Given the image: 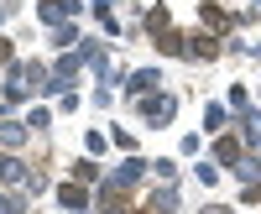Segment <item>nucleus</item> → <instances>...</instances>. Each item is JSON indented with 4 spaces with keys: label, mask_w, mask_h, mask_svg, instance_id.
<instances>
[{
    "label": "nucleus",
    "mask_w": 261,
    "mask_h": 214,
    "mask_svg": "<svg viewBox=\"0 0 261 214\" xmlns=\"http://www.w3.org/2000/svg\"><path fill=\"white\" fill-rule=\"evenodd\" d=\"M146 120H172V99H146Z\"/></svg>",
    "instance_id": "1"
},
{
    "label": "nucleus",
    "mask_w": 261,
    "mask_h": 214,
    "mask_svg": "<svg viewBox=\"0 0 261 214\" xmlns=\"http://www.w3.org/2000/svg\"><path fill=\"white\" fill-rule=\"evenodd\" d=\"M84 204H89V199H84V188H73V183L63 188V209H84Z\"/></svg>",
    "instance_id": "2"
},
{
    "label": "nucleus",
    "mask_w": 261,
    "mask_h": 214,
    "mask_svg": "<svg viewBox=\"0 0 261 214\" xmlns=\"http://www.w3.org/2000/svg\"><path fill=\"white\" fill-rule=\"evenodd\" d=\"M0 178L16 183V178H21V162H16V157H0Z\"/></svg>",
    "instance_id": "3"
},
{
    "label": "nucleus",
    "mask_w": 261,
    "mask_h": 214,
    "mask_svg": "<svg viewBox=\"0 0 261 214\" xmlns=\"http://www.w3.org/2000/svg\"><path fill=\"white\" fill-rule=\"evenodd\" d=\"M0 63H11V47H6V42H0Z\"/></svg>",
    "instance_id": "6"
},
{
    "label": "nucleus",
    "mask_w": 261,
    "mask_h": 214,
    "mask_svg": "<svg viewBox=\"0 0 261 214\" xmlns=\"http://www.w3.org/2000/svg\"><path fill=\"white\" fill-rule=\"evenodd\" d=\"M246 131H251V141L261 146V115H251V120H246Z\"/></svg>",
    "instance_id": "5"
},
{
    "label": "nucleus",
    "mask_w": 261,
    "mask_h": 214,
    "mask_svg": "<svg viewBox=\"0 0 261 214\" xmlns=\"http://www.w3.org/2000/svg\"><path fill=\"white\" fill-rule=\"evenodd\" d=\"M151 84H157V73H136V78H130V89H136V94H146Z\"/></svg>",
    "instance_id": "4"
}]
</instances>
